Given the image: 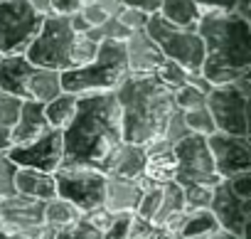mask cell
I'll list each match as a JSON object with an SVG mask.
<instances>
[{
  "mask_svg": "<svg viewBox=\"0 0 251 239\" xmlns=\"http://www.w3.org/2000/svg\"><path fill=\"white\" fill-rule=\"evenodd\" d=\"M50 131V124L45 118V104H37V101H23V108H20V116L15 126L10 129V136H13V146H25V143H32L35 138H40L42 133Z\"/></svg>",
  "mask_w": 251,
  "mask_h": 239,
  "instance_id": "cell-18",
  "label": "cell"
},
{
  "mask_svg": "<svg viewBox=\"0 0 251 239\" xmlns=\"http://www.w3.org/2000/svg\"><path fill=\"white\" fill-rule=\"evenodd\" d=\"M155 239H185L182 234H170V232H155Z\"/></svg>",
  "mask_w": 251,
  "mask_h": 239,
  "instance_id": "cell-53",
  "label": "cell"
},
{
  "mask_svg": "<svg viewBox=\"0 0 251 239\" xmlns=\"http://www.w3.org/2000/svg\"><path fill=\"white\" fill-rule=\"evenodd\" d=\"M182 113H185V124H187L190 133H197V136L207 138V136H212L217 131L207 106H200V108H192V111H182Z\"/></svg>",
  "mask_w": 251,
  "mask_h": 239,
  "instance_id": "cell-30",
  "label": "cell"
},
{
  "mask_svg": "<svg viewBox=\"0 0 251 239\" xmlns=\"http://www.w3.org/2000/svg\"><path fill=\"white\" fill-rule=\"evenodd\" d=\"M158 15L165 18L168 23L177 25V27L197 30V23L202 18V10H200V5L195 3V0H163Z\"/></svg>",
  "mask_w": 251,
  "mask_h": 239,
  "instance_id": "cell-22",
  "label": "cell"
},
{
  "mask_svg": "<svg viewBox=\"0 0 251 239\" xmlns=\"http://www.w3.org/2000/svg\"><path fill=\"white\" fill-rule=\"evenodd\" d=\"M234 13L244 20L251 23V0H236V5H234Z\"/></svg>",
  "mask_w": 251,
  "mask_h": 239,
  "instance_id": "cell-50",
  "label": "cell"
},
{
  "mask_svg": "<svg viewBox=\"0 0 251 239\" xmlns=\"http://www.w3.org/2000/svg\"><path fill=\"white\" fill-rule=\"evenodd\" d=\"M175 183L180 187L187 185H217L219 175L214 173V163H212V153L207 148V138L190 133L187 138H182L175 148Z\"/></svg>",
  "mask_w": 251,
  "mask_h": 239,
  "instance_id": "cell-8",
  "label": "cell"
},
{
  "mask_svg": "<svg viewBox=\"0 0 251 239\" xmlns=\"http://www.w3.org/2000/svg\"><path fill=\"white\" fill-rule=\"evenodd\" d=\"M67 20H69V27L76 32V35H86L89 30H91V25L84 20V15L81 13H74V15H67Z\"/></svg>",
  "mask_w": 251,
  "mask_h": 239,
  "instance_id": "cell-48",
  "label": "cell"
},
{
  "mask_svg": "<svg viewBox=\"0 0 251 239\" xmlns=\"http://www.w3.org/2000/svg\"><path fill=\"white\" fill-rule=\"evenodd\" d=\"M81 210H76L72 202L62 200V197H52L45 202V224L54 227V229H64L72 227L76 222H81Z\"/></svg>",
  "mask_w": 251,
  "mask_h": 239,
  "instance_id": "cell-24",
  "label": "cell"
},
{
  "mask_svg": "<svg viewBox=\"0 0 251 239\" xmlns=\"http://www.w3.org/2000/svg\"><path fill=\"white\" fill-rule=\"evenodd\" d=\"M155 77H158V81H160L165 89H170V91L175 94L177 89H182V86L187 84L190 72H187L185 67H180L177 62H173V59H163V64L155 69Z\"/></svg>",
  "mask_w": 251,
  "mask_h": 239,
  "instance_id": "cell-28",
  "label": "cell"
},
{
  "mask_svg": "<svg viewBox=\"0 0 251 239\" xmlns=\"http://www.w3.org/2000/svg\"><path fill=\"white\" fill-rule=\"evenodd\" d=\"M151 183L155 185H165L175 180V156L170 153H160V156H151L146 163V173H143Z\"/></svg>",
  "mask_w": 251,
  "mask_h": 239,
  "instance_id": "cell-27",
  "label": "cell"
},
{
  "mask_svg": "<svg viewBox=\"0 0 251 239\" xmlns=\"http://www.w3.org/2000/svg\"><path fill=\"white\" fill-rule=\"evenodd\" d=\"M123 47H126V62H128V74L131 77L155 74V69L165 59L160 47L151 40V35L146 30L131 32V37L123 42Z\"/></svg>",
  "mask_w": 251,
  "mask_h": 239,
  "instance_id": "cell-15",
  "label": "cell"
},
{
  "mask_svg": "<svg viewBox=\"0 0 251 239\" xmlns=\"http://www.w3.org/2000/svg\"><path fill=\"white\" fill-rule=\"evenodd\" d=\"M0 57H3V54H0Z\"/></svg>",
  "mask_w": 251,
  "mask_h": 239,
  "instance_id": "cell-55",
  "label": "cell"
},
{
  "mask_svg": "<svg viewBox=\"0 0 251 239\" xmlns=\"http://www.w3.org/2000/svg\"><path fill=\"white\" fill-rule=\"evenodd\" d=\"M35 69L37 67L25 54H3L0 57V89L27 101V86Z\"/></svg>",
  "mask_w": 251,
  "mask_h": 239,
  "instance_id": "cell-16",
  "label": "cell"
},
{
  "mask_svg": "<svg viewBox=\"0 0 251 239\" xmlns=\"http://www.w3.org/2000/svg\"><path fill=\"white\" fill-rule=\"evenodd\" d=\"M226 183H229V187H231L234 195H239V197H244V200H251V173L234 175V178H229Z\"/></svg>",
  "mask_w": 251,
  "mask_h": 239,
  "instance_id": "cell-42",
  "label": "cell"
},
{
  "mask_svg": "<svg viewBox=\"0 0 251 239\" xmlns=\"http://www.w3.org/2000/svg\"><path fill=\"white\" fill-rule=\"evenodd\" d=\"M146 32L151 35V40L160 47L165 59L177 62L180 67H185L187 72H200L202 62H204V45L202 37L197 35V30L190 27H177L173 23H168L165 18H160L158 13L148 18Z\"/></svg>",
  "mask_w": 251,
  "mask_h": 239,
  "instance_id": "cell-6",
  "label": "cell"
},
{
  "mask_svg": "<svg viewBox=\"0 0 251 239\" xmlns=\"http://www.w3.org/2000/svg\"><path fill=\"white\" fill-rule=\"evenodd\" d=\"M52 175L57 183V197L72 202L81 214L103 205V173L91 168H57Z\"/></svg>",
  "mask_w": 251,
  "mask_h": 239,
  "instance_id": "cell-9",
  "label": "cell"
},
{
  "mask_svg": "<svg viewBox=\"0 0 251 239\" xmlns=\"http://www.w3.org/2000/svg\"><path fill=\"white\" fill-rule=\"evenodd\" d=\"M96 52H99V42L89 40L86 35H79L74 42V52H72V69L91 64L96 59Z\"/></svg>",
  "mask_w": 251,
  "mask_h": 239,
  "instance_id": "cell-32",
  "label": "cell"
},
{
  "mask_svg": "<svg viewBox=\"0 0 251 239\" xmlns=\"http://www.w3.org/2000/svg\"><path fill=\"white\" fill-rule=\"evenodd\" d=\"M182 192H185V212L209 210L214 185H187V187H182Z\"/></svg>",
  "mask_w": 251,
  "mask_h": 239,
  "instance_id": "cell-31",
  "label": "cell"
},
{
  "mask_svg": "<svg viewBox=\"0 0 251 239\" xmlns=\"http://www.w3.org/2000/svg\"><path fill=\"white\" fill-rule=\"evenodd\" d=\"M160 195H163V185H160V187H153V190H146L133 214H138V217L153 222V217H155V212H158V207H160Z\"/></svg>",
  "mask_w": 251,
  "mask_h": 239,
  "instance_id": "cell-37",
  "label": "cell"
},
{
  "mask_svg": "<svg viewBox=\"0 0 251 239\" xmlns=\"http://www.w3.org/2000/svg\"><path fill=\"white\" fill-rule=\"evenodd\" d=\"M195 3L204 15V13H234L236 0H195Z\"/></svg>",
  "mask_w": 251,
  "mask_h": 239,
  "instance_id": "cell-44",
  "label": "cell"
},
{
  "mask_svg": "<svg viewBox=\"0 0 251 239\" xmlns=\"http://www.w3.org/2000/svg\"><path fill=\"white\" fill-rule=\"evenodd\" d=\"M190 136V129H187V124H185V113L180 111V108H175L173 113H170V118H168V124H165V131H163V138L175 148L182 138H187Z\"/></svg>",
  "mask_w": 251,
  "mask_h": 239,
  "instance_id": "cell-33",
  "label": "cell"
},
{
  "mask_svg": "<svg viewBox=\"0 0 251 239\" xmlns=\"http://www.w3.org/2000/svg\"><path fill=\"white\" fill-rule=\"evenodd\" d=\"M163 5V0H123V8H136L146 15H155Z\"/></svg>",
  "mask_w": 251,
  "mask_h": 239,
  "instance_id": "cell-46",
  "label": "cell"
},
{
  "mask_svg": "<svg viewBox=\"0 0 251 239\" xmlns=\"http://www.w3.org/2000/svg\"><path fill=\"white\" fill-rule=\"evenodd\" d=\"M86 0H50V13L54 15H74L84 8Z\"/></svg>",
  "mask_w": 251,
  "mask_h": 239,
  "instance_id": "cell-43",
  "label": "cell"
},
{
  "mask_svg": "<svg viewBox=\"0 0 251 239\" xmlns=\"http://www.w3.org/2000/svg\"><path fill=\"white\" fill-rule=\"evenodd\" d=\"M182 210H185V192H182V187L175 180L165 183L163 185V195H160V207H158V212L153 217V227L158 229L170 214H177Z\"/></svg>",
  "mask_w": 251,
  "mask_h": 239,
  "instance_id": "cell-26",
  "label": "cell"
},
{
  "mask_svg": "<svg viewBox=\"0 0 251 239\" xmlns=\"http://www.w3.org/2000/svg\"><path fill=\"white\" fill-rule=\"evenodd\" d=\"M45 13L27 0H0V54H25L42 27Z\"/></svg>",
  "mask_w": 251,
  "mask_h": 239,
  "instance_id": "cell-7",
  "label": "cell"
},
{
  "mask_svg": "<svg viewBox=\"0 0 251 239\" xmlns=\"http://www.w3.org/2000/svg\"><path fill=\"white\" fill-rule=\"evenodd\" d=\"M128 77L131 74H128L123 42L103 40V42H99V52L91 64L62 72V91L76 94V96L116 91Z\"/></svg>",
  "mask_w": 251,
  "mask_h": 239,
  "instance_id": "cell-4",
  "label": "cell"
},
{
  "mask_svg": "<svg viewBox=\"0 0 251 239\" xmlns=\"http://www.w3.org/2000/svg\"><path fill=\"white\" fill-rule=\"evenodd\" d=\"M27 3L35 8V10H40V13H50V0H27Z\"/></svg>",
  "mask_w": 251,
  "mask_h": 239,
  "instance_id": "cell-52",
  "label": "cell"
},
{
  "mask_svg": "<svg viewBox=\"0 0 251 239\" xmlns=\"http://www.w3.org/2000/svg\"><path fill=\"white\" fill-rule=\"evenodd\" d=\"M209 212L214 214L217 224L224 232H231L234 237L246 239V227H249V217H251V200L234 195L226 180H219L214 185Z\"/></svg>",
  "mask_w": 251,
  "mask_h": 239,
  "instance_id": "cell-13",
  "label": "cell"
},
{
  "mask_svg": "<svg viewBox=\"0 0 251 239\" xmlns=\"http://www.w3.org/2000/svg\"><path fill=\"white\" fill-rule=\"evenodd\" d=\"M207 111L212 113L219 133L249 136V94H244L236 84L214 86L207 94Z\"/></svg>",
  "mask_w": 251,
  "mask_h": 239,
  "instance_id": "cell-10",
  "label": "cell"
},
{
  "mask_svg": "<svg viewBox=\"0 0 251 239\" xmlns=\"http://www.w3.org/2000/svg\"><path fill=\"white\" fill-rule=\"evenodd\" d=\"M175 106L180 111H192V108H200V106H207V94L195 89L192 84H185L182 89H177L175 94Z\"/></svg>",
  "mask_w": 251,
  "mask_h": 239,
  "instance_id": "cell-34",
  "label": "cell"
},
{
  "mask_svg": "<svg viewBox=\"0 0 251 239\" xmlns=\"http://www.w3.org/2000/svg\"><path fill=\"white\" fill-rule=\"evenodd\" d=\"M5 156L18 168H32V170H40V173H54L62 165V156H64L62 131L50 129L47 133H42L32 143L13 146Z\"/></svg>",
  "mask_w": 251,
  "mask_h": 239,
  "instance_id": "cell-12",
  "label": "cell"
},
{
  "mask_svg": "<svg viewBox=\"0 0 251 239\" xmlns=\"http://www.w3.org/2000/svg\"><path fill=\"white\" fill-rule=\"evenodd\" d=\"M209 239H239V237H234L231 232H224V229H219V232H214Z\"/></svg>",
  "mask_w": 251,
  "mask_h": 239,
  "instance_id": "cell-54",
  "label": "cell"
},
{
  "mask_svg": "<svg viewBox=\"0 0 251 239\" xmlns=\"http://www.w3.org/2000/svg\"><path fill=\"white\" fill-rule=\"evenodd\" d=\"M207 148L212 153L214 173L219 180H229L241 173H251V143L249 136H229L214 131L207 136Z\"/></svg>",
  "mask_w": 251,
  "mask_h": 239,
  "instance_id": "cell-11",
  "label": "cell"
},
{
  "mask_svg": "<svg viewBox=\"0 0 251 239\" xmlns=\"http://www.w3.org/2000/svg\"><path fill=\"white\" fill-rule=\"evenodd\" d=\"M187 84H192L195 89H200V91H204V94H209V91L214 89V86H212V84H209V81H207V79L200 74V72H190V77H187Z\"/></svg>",
  "mask_w": 251,
  "mask_h": 239,
  "instance_id": "cell-49",
  "label": "cell"
},
{
  "mask_svg": "<svg viewBox=\"0 0 251 239\" xmlns=\"http://www.w3.org/2000/svg\"><path fill=\"white\" fill-rule=\"evenodd\" d=\"M13 148V136L8 126H0V153H8Z\"/></svg>",
  "mask_w": 251,
  "mask_h": 239,
  "instance_id": "cell-51",
  "label": "cell"
},
{
  "mask_svg": "<svg viewBox=\"0 0 251 239\" xmlns=\"http://www.w3.org/2000/svg\"><path fill=\"white\" fill-rule=\"evenodd\" d=\"M113 94L121 106L123 141L136 146L160 138L170 113L177 108L173 91L165 89L155 74L128 77Z\"/></svg>",
  "mask_w": 251,
  "mask_h": 239,
  "instance_id": "cell-3",
  "label": "cell"
},
{
  "mask_svg": "<svg viewBox=\"0 0 251 239\" xmlns=\"http://www.w3.org/2000/svg\"><path fill=\"white\" fill-rule=\"evenodd\" d=\"M64 156L59 168H91L106 175L108 163L123 143L121 106L113 91L84 94L76 99V113L62 131Z\"/></svg>",
  "mask_w": 251,
  "mask_h": 239,
  "instance_id": "cell-1",
  "label": "cell"
},
{
  "mask_svg": "<svg viewBox=\"0 0 251 239\" xmlns=\"http://www.w3.org/2000/svg\"><path fill=\"white\" fill-rule=\"evenodd\" d=\"M86 3H94V5H99L108 18H116L118 13H121V8H123V0H86Z\"/></svg>",
  "mask_w": 251,
  "mask_h": 239,
  "instance_id": "cell-47",
  "label": "cell"
},
{
  "mask_svg": "<svg viewBox=\"0 0 251 239\" xmlns=\"http://www.w3.org/2000/svg\"><path fill=\"white\" fill-rule=\"evenodd\" d=\"M0 224L23 232L27 239H37L40 227L45 224V202L18 192L3 197L0 200Z\"/></svg>",
  "mask_w": 251,
  "mask_h": 239,
  "instance_id": "cell-14",
  "label": "cell"
},
{
  "mask_svg": "<svg viewBox=\"0 0 251 239\" xmlns=\"http://www.w3.org/2000/svg\"><path fill=\"white\" fill-rule=\"evenodd\" d=\"M20 108H23V99H18V96L0 89V126L13 129L15 121H18V116H20Z\"/></svg>",
  "mask_w": 251,
  "mask_h": 239,
  "instance_id": "cell-35",
  "label": "cell"
},
{
  "mask_svg": "<svg viewBox=\"0 0 251 239\" xmlns=\"http://www.w3.org/2000/svg\"><path fill=\"white\" fill-rule=\"evenodd\" d=\"M15 192L47 202L52 197H57V183L52 173H40L32 168H18L15 170Z\"/></svg>",
  "mask_w": 251,
  "mask_h": 239,
  "instance_id": "cell-20",
  "label": "cell"
},
{
  "mask_svg": "<svg viewBox=\"0 0 251 239\" xmlns=\"http://www.w3.org/2000/svg\"><path fill=\"white\" fill-rule=\"evenodd\" d=\"M15 170L18 165L5 153H0V200L15 195Z\"/></svg>",
  "mask_w": 251,
  "mask_h": 239,
  "instance_id": "cell-36",
  "label": "cell"
},
{
  "mask_svg": "<svg viewBox=\"0 0 251 239\" xmlns=\"http://www.w3.org/2000/svg\"><path fill=\"white\" fill-rule=\"evenodd\" d=\"M148 18H151V15H146V13H141V10H136V8H121V13L116 15V20H118L123 27H128L131 32L146 30Z\"/></svg>",
  "mask_w": 251,
  "mask_h": 239,
  "instance_id": "cell-40",
  "label": "cell"
},
{
  "mask_svg": "<svg viewBox=\"0 0 251 239\" xmlns=\"http://www.w3.org/2000/svg\"><path fill=\"white\" fill-rule=\"evenodd\" d=\"M76 94H67L62 91L59 96H54L52 101L45 104V118H47V124L50 129H57V131H64L69 124H72V118L76 113Z\"/></svg>",
  "mask_w": 251,
  "mask_h": 239,
  "instance_id": "cell-23",
  "label": "cell"
},
{
  "mask_svg": "<svg viewBox=\"0 0 251 239\" xmlns=\"http://www.w3.org/2000/svg\"><path fill=\"white\" fill-rule=\"evenodd\" d=\"M54 239H103V234L96 232L91 224H86V222L81 219V222H76V224H72V227L59 229Z\"/></svg>",
  "mask_w": 251,
  "mask_h": 239,
  "instance_id": "cell-39",
  "label": "cell"
},
{
  "mask_svg": "<svg viewBox=\"0 0 251 239\" xmlns=\"http://www.w3.org/2000/svg\"><path fill=\"white\" fill-rule=\"evenodd\" d=\"M76 37L79 35L69 27L67 15L47 13L37 37L25 50V57L35 67L54 69V72H67V69H72V52H74Z\"/></svg>",
  "mask_w": 251,
  "mask_h": 239,
  "instance_id": "cell-5",
  "label": "cell"
},
{
  "mask_svg": "<svg viewBox=\"0 0 251 239\" xmlns=\"http://www.w3.org/2000/svg\"><path fill=\"white\" fill-rule=\"evenodd\" d=\"M86 37L89 40H94V42H103V40H113V42H126L131 37V30L128 27H123L116 18H108L103 25H99V27H91L89 32H86Z\"/></svg>",
  "mask_w": 251,
  "mask_h": 239,
  "instance_id": "cell-29",
  "label": "cell"
},
{
  "mask_svg": "<svg viewBox=\"0 0 251 239\" xmlns=\"http://www.w3.org/2000/svg\"><path fill=\"white\" fill-rule=\"evenodd\" d=\"M146 163H148V156H146V148H143V146L126 143V141H123V143L118 146V151L113 153L106 175L126 178V180H138V178L146 173Z\"/></svg>",
  "mask_w": 251,
  "mask_h": 239,
  "instance_id": "cell-19",
  "label": "cell"
},
{
  "mask_svg": "<svg viewBox=\"0 0 251 239\" xmlns=\"http://www.w3.org/2000/svg\"><path fill=\"white\" fill-rule=\"evenodd\" d=\"M204 45L200 74L212 86L234 84L251 72V23L236 13H204L197 23Z\"/></svg>",
  "mask_w": 251,
  "mask_h": 239,
  "instance_id": "cell-2",
  "label": "cell"
},
{
  "mask_svg": "<svg viewBox=\"0 0 251 239\" xmlns=\"http://www.w3.org/2000/svg\"><path fill=\"white\" fill-rule=\"evenodd\" d=\"M219 229L222 227L217 224V219L209 210H195V212H187V219H185L180 234L185 239H209Z\"/></svg>",
  "mask_w": 251,
  "mask_h": 239,
  "instance_id": "cell-25",
  "label": "cell"
},
{
  "mask_svg": "<svg viewBox=\"0 0 251 239\" xmlns=\"http://www.w3.org/2000/svg\"><path fill=\"white\" fill-rule=\"evenodd\" d=\"M79 13L84 15V20H86L91 27H99V25H103V23L108 20V15H106L99 5H94V3H84V8H81Z\"/></svg>",
  "mask_w": 251,
  "mask_h": 239,
  "instance_id": "cell-45",
  "label": "cell"
},
{
  "mask_svg": "<svg viewBox=\"0 0 251 239\" xmlns=\"http://www.w3.org/2000/svg\"><path fill=\"white\" fill-rule=\"evenodd\" d=\"M143 197V190L136 180H126V178H113L106 175L103 185V207L113 214H133L138 202Z\"/></svg>",
  "mask_w": 251,
  "mask_h": 239,
  "instance_id": "cell-17",
  "label": "cell"
},
{
  "mask_svg": "<svg viewBox=\"0 0 251 239\" xmlns=\"http://www.w3.org/2000/svg\"><path fill=\"white\" fill-rule=\"evenodd\" d=\"M59 94H62V72L37 67L35 74H32V81L27 86V101L47 104Z\"/></svg>",
  "mask_w": 251,
  "mask_h": 239,
  "instance_id": "cell-21",
  "label": "cell"
},
{
  "mask_svg": "<svg viewBox=\"0 0 251 239\" xmlns=\"http://www.w3.org/2000/svg\"><path fill=\"white\" fill-rule=\"evenodd\" d=\"M155 227L153 222L138 217V214H131V222H128V239H155Z\"/></svg>",
  "mask_w": 251,
  "mask_h": 239,
  "instance_id": "cell-41",
  "label": "cell"
},
{
  "mask_svg": "<svg viewBox=\"0 0 251 239\" xmlns=\"http://www.w3.org/2000/svg\"><path fill=\"white\" fill-rule=\"evenodd\" d=\"M86 224H91L96 232H101V234H106L108 229H111V224H113V219H116V214L113 212H108L103 205L101 207H94L91 212H84V217H81Z\"/></svg>",
  "mask_w": 251,
  "mask_h": 239,
  "instance_id": "cell-38",
  "label": "cell"
}]
</instances>
